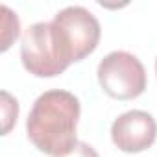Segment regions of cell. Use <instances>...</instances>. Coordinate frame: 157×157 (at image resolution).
Masks as SVG:
<instances>
[{
	"mask_svg": "<svg viewBox=\"0 0 157 157\" xmlns=\"http://www.w3.org/2000/svg\"><path fill=\"white\" fill-rule=\"evenodd\" d=\"M80 113V100L72 93L61 89L46 91L33 102L28 115V139L39 151L63 157L80 142L76 139Z\"/></svg>",
	"mask_w": 157,
	"mask_h": 157,
	"instance_id": "obj_1",
	"label": "cell"
},
{
	"mask_svg": "<svg viewBox=\"0 0 157 157\" xmlns=\"http://www.w3.org/2000/svg\"><path fill=\"white\" fill-rule=\"evenodd\" d=\"M21 59L24 68L37 78L59 76L74 63L72 50L63 32L52 22H35L22 33Z\"/></svg>",
	"mask_w": 157,
	"mask_h": 157,
	"instance_id": "obj_2",
	"label": "cell"
},
{
	"mask_svg": "<svg viewBox=\"0 0 157 157\" xmlns=\"http://www.w3.org/2000/svg\"><path fill=\"white\" fill-rule=\"evenodd\" d=\"M96 74L104 93L115 100H133L146 89V70L140 59L124 50L107 54Z\"/></svg>",
	"mask_w": 157,
	"mask_h": 157,
	"instance_id": "obj_3",
	"label": "cell"
},
{
	"mask_svg": "<svg viewBox=\"0 0 157 157\" xmlns=\"http://www.w3.org/2000/svg\"><path fill=\"white\" fill-rule=\"evenodd\" d=\"M54 24L63 32L72 50L74 63L93 54L100 43V35H102L100 22L89 10L82 6H68L57 11L54 17Z\"/></svg>",
	"mask_w": 157,
	"mask_h": 157,
	"instance_id": "obj_4",
	"label": "cell"
},
{
	"mask_svg": "<svg viewBox=\"0 0 157 157\" xmlns=\"http://www.w3.org/2000/svg\"><path fill=\"white\" fill-rule=\"evenodd\" d=\"M111 139L118 150L126 153H140L155 142L157 122L150 113L140 109L122 113L111 126Z\"/></svg>",
	"mask_w": 157,
	"mask_h": 157,
	"instance_id": "obj_5",
	"label": "cell"
},
{
	"mask_svg": "<svg viewBox=\"0 0 157 157\" xmlns=\"http://www.w3.org/2000/svg\"><path fill=\"white\" fill-rule=\"evenodd\" d=\"M2 52H6L10 48V44L19 37L21 32V22L17 13H13L8 6H2Z\"/></svg>",
	"mask_w": 157,
	"mask_h": 157,
	"instance_id": "obj_6",
	"label": "cell"
},
{
	"mask_svg": "<svg viewBox=\"0 0 157 157\" xmlns=\"http://www.w3.org/2000/svg\"><path fill=\"white\" fill-rule=\"evenodd\" d=\"M2 98H4V118H6V124H4V135H8V131L11 129V124L17 122V117H19V104L17 100H13L10 96V93H2Z\"/></svg>",
	"mask_w": 157,
	"mask_h": 157,
	"instance_id": "obj_7",
	"label": "cell"
},
{
	"mask_svg": "<svg viewBox=\"0 0 157 157\" xmlns=\"http://www.w3.org/2000/svg\"><path fill=\"white\" fill-rule=\"evenodd\" d=\"M63 157H100V155H98V151H96L91 144L80 140V142H78V144H76L67 155H63Z\"/></svg>",
	"mask_w": 157,
	"mask_h": 157,
	"instance_id": "obj_8",
	"label": "cell"
},
{
	"mask_svg": "<svg viewBox=\"0 0 157 157\" xmlns=\"http://www.w3.org/2000/svg\"><path fill=\"white\" fill-rule=\"evenodd\" d=\"M155 74H157V59H155Z\"/></svg>",
	"mask_w": 157,
	"mask_h": 157,
	"instance_id": "obj_9",
	"label": "cell"
}]
</instances>
